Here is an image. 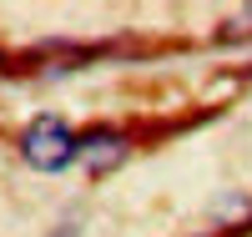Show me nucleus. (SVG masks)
<instances>
[{"instance_id":"nucleus-1","label":"nucleus","mask_w":252,"mask_h":237,"mask_svg":"<svg viewBox=\"0 0 252 237\" xmlns=\"http://www.w3.org/2000/svg\"><path fill=\"white\" fill-rule=\"evenodd\" d=\"M20 157L35 171H66L81 157V136L61 116H35L26 132H20Z\"/></svg>"},{"instance_id":"nucleus-2","label":"nucleus","mask_w":252,"mask_h":237,"mask_svg":"<svg viewBox=\"0 0 252 237\" xmlns=\"http://www.w3.org/2000/svg\"><path fill=\"white\" fill-rule=\"evenodd\" d=\"M81 162H86L96 177H106L111 167L126 162V136L116 126H86V132H81Z\"/></svg>"},{"instance_id":"nucleus-3","label":"nucleus","mask_w":252,"mask_h":237,"mask_svg":"<svg viewBox=\"0 0 252 237\" xmlns=\"http://www.w3.org/2000/svg\"><path fill=\"white\" fill-rule=\"evenodd\" d=\"M0 61H5V51H0Z\"/></svg>"}]
</instances>
